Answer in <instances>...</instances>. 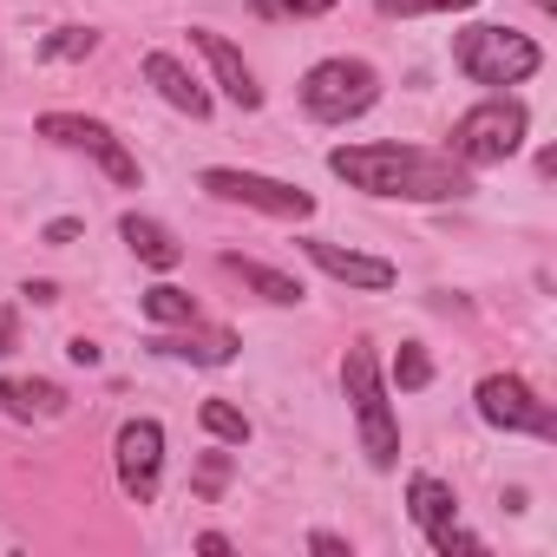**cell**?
<instances>
[{
	"label": "cell",
	"instance_id": "obj_1",
	"mask_svg": "<svg viewBox=\"0 0 557 557\" xmlns=\"http://www.w3.org/2000/svg\"><path fill=\"white\" fill-rule=\"evenodd\" d=\"M329 171L368 197H400V203H459L472 197V171L453 151H420V145H335Z\"/></svg>",
	"mask_w": 557,
	"mask_h": 557
},
{
	"label": "cell",
	"instance_id": "obj_2",
	"mask_svg": "<svg viewBox=\"0 0 557 557\" xmlns=\"http://www.w3.org/2000/svg\"><path fill=\"white\" fill-rule=\"evenodd\" d=\"M342 394L355 407V426H361V453L374 472H394L400 466V420H394V400H387V381H381V361L368 342H355L342 355Z\"/></svg>",
	"mask_w": 557,
	"mask_h": 557
},
{
	"label": "cell",
	"instance_id": "obj_3",
	"mask_svg": "<svg viewBox=\"0 0 557 557\" xmlns=\"http://www.w3.org/2000/svg\"><path fill=\"white\" fill-rule=\"evenodd\" d=\"M453 66H459L472 86L505 92V86H524V79L544 66V53H537V40L518 34V27H459V34H453Z\"/></svg>",
	"mask_w": 557,
	"mask_h": 557
},
{
	"label": "cell",
	"instance_id": "obj_4",
	"mask_svg": "<svg viewBox=\"0 0 557 557\" xmlns=\"http://www.w3.org/2000/svg\"><path fill=\"white\" fill-rule=\"evenodd\" d=\"M296 92H302V112H309L315 125H355V119L374 112L381 73H374L368 60H355V53H335V60H315Z\"/></svg>",
	"mask_w": 557,
	"mask_h": 557
},
{
	"label": "cell",
	"instance_id": "obj_5",
	"mask_svg": "<svg viewBox=\"0 0 557 557\" xmlns=\"http://www.w3.org/2000/svg\"><path fill=\"white\" fill-rule=\"evenodd\" d=\"M524 132H531V112L518 106V99H505V92H492L485 106H472V112H459V125H453V158L466 164V171H492V164H505V158H518V145H524Z\"/></svg>",
	"mask_w": 557,
	"mask_h": 557
},
{
	"label": "cell",
	"instance_id": "obj_6",
	"mask_svg": "<svg viewBox=\"0 0 557 557\" xmlns=\"http://www.w3.org/2000/svg\"><path fill=\"white\" fill-rule=\"evenodd\" d=\"M203 197L216 203H243V210H262V216H283V223H309L315 216V197L283 184V177H262V171H236V164H210L203 177Z\"/></svg>",
	"mask_w": 557,
	"mask_h": 557
},
{
	"label": "cell",
	"instance_id": "obj_7",
	"mask_svg": "<svg viewBox=\"0 0 557 557\" xmlns=\"http://www.w3.org/2000/svg\"><path fill=\"white\" fill-rule=\"evenodd\" d=\"M34 132H40V138H53V145H66V151H86L112 184L138 190V158L125 151V138H119L106 119H86V112H40V119H34Z\"/></svg>",
	"mask_w": 557,
	"mask_h": 557
},
{
	"label": "cell",
	"instance_id": "obj_8",
	"mask_svg": "<svg viewBox=\"0 0 557 557\" xmlns=\"http://www.w3.org/2000/svg\"><path fill=\"white\" fill-rule=\"evenodd\" d=\"M472 407H479V420L498 426V433L557 440V413H550V400H537V387L518 381V374H485V381L472 387Z\"/></svg>",
	"mask_w": 557,
	"mask_h": 557
},
{
	"label": "cell",
	"instance_id": "obj_9",
	"mask_svg": "<svg viewBox=\"0 0 557 557\" xmlns=\"http://www.w3.org/2000/svg\"><path fill=\"white\" fill-rule=\"evenodd\" d=\"M112 459H119V485L132 505H151L158 485H164V426L158 420H125L119 440H112Z\"/></svg>",
	"mask_w": 557,
	"mask_h": 557
},
{
	"label": "cell",
	"instance_id": "obj_10",
	"mask_svg": "<svg viewBox=\"0 0 557 557\" xmlns=\"http://www.w3.org/2000/svg\"><path fill=\"white\" fill-rule=\"evenodd\" d=\"M236 348H243L236 329H203V315L151 335V355H164V361H190V368H230Z\"/></svg>",
	"mask_w": 557,
	"mask_h": 557
},
{
	"label": "cell",
	"instance_id": "obj_11",
	"mask_svg": "<svg viewBox=\"0 0 557 557\" xmlns=\"http://www.w3.org/2000/svg\"><path fill=\"white\" fill-rule=\"evenodd\" d=\"M190 47L203 53V66H210V79H216V92L236 106V112H256L262 106V86H256V73H249V60L223 40V34H210V27H190Z\"/></svg>",
	"mask_w": 557,
	"mask_h": 557
},
{
	"label": "cell",
	"instance_id": "obj_12",
	"mask_svg": "<svg viewBox=\"0 0 557 557\" xmlns=\"http://www.w3.org/2000/svg\"><path fill=\"white\" fill-rule=\"evenodd\" d=\"M302 256H309L322 275L348 283V289H368V296L394 289V262H387V256H361V249H342V243H322V236H302Z\"/></svg>",
	"mask_w": 557,
	"mask_h": 557
},
{
	"label": "cell",
	"instance_id": "obj_13",
	"mask_svg": "<svg viewBox=\"0 0 557 557\" xmlns=\"http://www.w3.org/2000/svg\"><path fill=\"white\" fill-rule=\"evenodd\" d=\"M145 79H151V86H158V99H164L171 112H184V119H210V106H216V99L203 92V79H197L177 53H164V47H158V53H145Z\"/></svg>",
	"mask_w": 557,
	"mask_h": 557
},
{
	"label": "cell",
	"instance_id": "obj_14",
	"mask_svg": "<svg viewBox=\"0 0 557 557\" xmlns=\"http://www.w3.org/2000/svg\"><path fill=\"white\" fill-rule=\"evenodd\" d=\"M407 511H413V524L426 531V544H440V537L459 524V498H453V485H446L440 472H413V479H407Z\"/></svg>",
	"mask_w": 557,
	"mask_h": 557
},
{
	"label": "cell",
	"instance_id": "obj_15",
	"mask_svg": "<svg viewBox=\"0 0 557 557\" xmlns=\"http://www.w3.org/2000/svg\"><path fill=\"white\" fill-rule=\"evenodd\" d=\"M119 236H125V249L145 262V269H158V275H171L177 262H184V243L158 223V216H138V210H125L119 216Z\"/></svg>",
	"mask_w": 557,
	"mask_h": 557
},
{
	"label": "cell",
	"instance_id": "obj_16",
	"mask_svg": "<svg viewBox=\"0 0 557 557\" xmlns=\"http://www.w3.org/2000/svg\"><path fill=\"white\" fill-rule=\"evenodd\" d=\"M0 413L8 420H60L66 413V387L60 381H0Z\"/></svg>",
	"mask_w": 557,
	"mask_h": 557
},
{
	"label": "cell",
	"instance_id": "obj_17",
	"mask_svg": "<svg viewBox=\"0 0 557 557\" xmlns=\"http://www.w3.org/2000/svg\"><path fill=\"white\" fill-rule=\"evenodd\" d=\"M223 269H230V275H243V289H256V296H262V302H275V309H296V302L309 296V289L296 283V275L269 269V262H256V256H236V249L223 256Z\"/></svg>",
	"mask_w": 557,
	"mask_h": 557
},
{
	"label": "cell",
	"instance_id": "obj_18",
	"mask_svg": "<svg viewBox=\"0 0 557 557\" xmlns=\"http://www.w3.org/2000/svg\"><path fill=\"white\" fill-rule=\"evenodd\" d=\"M138 309H145V322H151V329H177V322H197V315H203V309H197V296H184L177 283L145 289V302H138Z\"/></svg>",
	"mask_w": 557,
	"mask_h": 557
},
{
	"label": "cell",
	"instance_id": "obj_19",
	"mask_svg": "<svg viewBox=\"0 0 557 557\" xmlns=\"http://www.w3.org/2000/svg\"><path fill=\"white\" fill-rule=\"evenodd\" d=\"M197 420H203V433H210L216 446H249V420H243V407H230V400H203Z\"/></svg>",
	"mask_w": 557,
	"mask_h": 557
},
{
	"label": "cell",
	"instance_id": "obj_20",
	"mask_svg": "<svg viewBox=\"0 0 557 557\" xmlns=\"http://www.w3.org/2000/svg\"><path fill=\"white\" fill-rule=\"evenodd\" d=\"M433 381V355L420 348V342H400V355H394V387L400 394H420Z\"/></svg>",
	"mask_w": 557,
	"mask_h": 557
},
{
	"label": "cell",
	"instance_id": "obj_21",
	"mask_svg": "<svg viewBox=\"0 0 557 557\" xmlns=\"http://www.w3.org/2000/svg\"><path fill=\"white\" fill-rule=\"evenodd\" d=\"M230 472H236V459L216 446V453H203V459H197V472H190V492H197V498H223V492H230Z\"/></svg>",
	"mask_w": 557,
	"mask_h": 557
},
{
	"label": "cell",
	"instance_id": "obj_22",
	"mask_svg": "<svg viewBox=\"0 0 557 557\" xmlns=\"http://www.w3.org/2000/svg\"><path fill=\"white\" fill-rule=\"evenodd\" d=\"M329 8H342V0H249L256 21H315Z\"/></svg>",
	"mask_w": 557,
	"mask_h": 557
},
{
	"label": "cell",
	"instance_id": "obj_23",
	"mask_svg": "<svg viewBox=\"0 0 557 557\" xmlns=\"http://www.w3.org/2000/svg\"><path fill=\"white\" fill-rule=\"evenodd\" d=\"M387 21H413V14H472L479 0H374Z\"/></svg>",
	"mask_w": 557,
	"mask_h": 557
},
{
	"label": "cell",
	"instance_id": "obj_24",
	"mask_svg": "<svg viewBox=\"0 0 557 557\" xmlns=\"http://www.w3.org/2000/svg\"><path fill=\"white\" fill-rule=\"evenodd\" d=\"M92 47H99V34H92V27H60V34L40 47V60H86Z\"/></svg>",
	"mask_w": 557,
	"mask_h": 557
},
{
	"label": "cell",
	"instance_id": "obj_25",
	"mask_svg": "<svg viewBox=\"0 0 557 557\" xmlns=\"http://www.w3.org/2000/svg\"><path fill=\"white\" fill-rule=\"evenodd\" d=\"M14 348H21V309L0 302V355H14Z\"/></svg>",
	"mask_w": 557,
	"mask_h": 557
},
{
	"label": "cell",
	"instance_id": "obj_26",
	"mask_svg": "<svg viewBox=\"0 0 557 557\" xmlns=\"http://www.w3.org/2000/svg\"><path fill=\"white\" fill-rule=\"evenodd\" d=\"M66 361H73V368H99V348H92L86 335H73V342H66Z\"/></svg>",
	"mask_w": 557,
	"mask_h": 557
},
{
	"label": "cell",
	"instance_id": "obj_27",
	"mask_svg": "<svg viewBox=\"0 0 557 557\" xmlns=\"http://www.w3.org/2000/svg\"><path fill=\"white\" fill-rule=\"evenodd\" d=\"M309 550H322V557H348V537H335V531H309Z\"/></svg>",
	"mask_w": 557,
	"mask_h": 557
},
{
	"label": "cell",
	"instance_id": "obj_28",
	"mask_svg": "<svg viewBox=\"0 0 557 557\" xmlns=\"http://www.w3.org/2000/svg\"><path fill=\"white\" fill-rule=\"evenodd\" d=\"M79 230H86V223H79V216H53V223H47V243H73V236H79Z\"/></svg>",
	"mask_w": 557,
	"mask_h": 557
},
{
	"label": "cell",
	"instance_id": "obj_29",
	"mask_svg": "<svg viewBox=\"0 0 557 557\" xmlns=\"http://www.w3.org/2000/svg\"><path fill=\"white\" fill-rule=\"evenodd\" d=\"M27 302H34V309H53V302H60V283H27Z\"/></svg>",
	"mask_w": 557,
	"mask_h": 557
},
{
	"label": "cell",
	"instance_id": "obj_30",
	"mask_svg": "<svg viewBox=\"0 0 557 557\" xmlns=\"http://www.w3.org/2000/svg\"><path fill=\"white\" fill-rule=\"evenodd\" d=\"M197 550H210V557H223V550H230V537H223V531H203V537H197Z\"/></svg>",
	"mask_w": 557,
	"mask_h": 557
}]
</instances>
